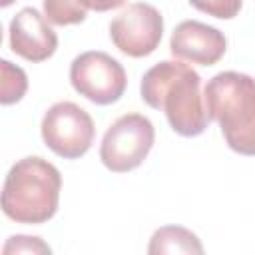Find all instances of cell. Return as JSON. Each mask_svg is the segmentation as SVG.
Returning a JSON list of instances; mask_svg holds the SVG:
<instances>
[{
  "label": "cell",
  "instance_id": "277c9868",
  "mask_svg": "<svg viewBox=\"0 0 255 255\" xmlns=\"http://www.w3.org/2000/svg\"><path fill=\"white\" fill-rule=\"evenodd\" d=\"M155 139L153 124L141 114L118 118L102 137L100 159L114 173H126L143 163Z\"/></svg>",
  "mask_w": 255,
  "mask_h": 255
},
{
  "label": "cell",
  "instance_id": "8fae6325",
  "mask_svg": "<svg viewBox=\"0 0 255 255\" xmlns=\"http://www.w3.org/2000/svg\"><path fill=\"white\" fill-rule=\"evenodd\" d=\"M88 0H44V16L50 24L70 26L86 20Z\"/></svg>",
  "mask_w": 255,
  "mask_h": 255
},
{
  "label": "cell",
  "instance_id": "9a60e30c",
  "mask_svg": "<svg viewBox=\"0 0 255 255\" xmlns=\"http://www.w3.org/2000/svg\"><path fill=\"white\" fill-rule=\"evenodd\" d=\"M126 0H88L90 8L96 10V12H106V10H112V8H118L122 6Z\"/></svg>",
  "mask_w": 255,
  "mask_h": 255
},
{
  "label": "cell",
  "instance_id": "8992f818",
  "mask_svg": "<svg viewBox=\"0 0 255 255\" xmlns=\"http://www.w3.org/2000/svg\"><path fill=\"white\" fill-rule=\"evenodd\" d=\"M40 129L44 143L64 159L82 157L96 135L92 116L74 102L54 104L44 114Z\"/></svg>",
  "mask_w": 255,
  "mask_h": 255
},
{
  "label": "cell",
  "instance_id": "2e32d148",
  "mask_svg": "<svg viewBox=\"0 0 255 255\" xmlns=\"http://www.w3.org/2000/svg\"><path fill=\"white\" fill-rule=\"evenodd\" d=\"M12 2H14V0H0V4H2V6H10Z\"/></svg>",
  "mask_w": 255,
  "mask_h": 255
},
{
  "label": "cell",
  "instance_id": "4fadbf2b",
  "mask_svg": "<svg viewBox=\"0 0 255 255\" xmlns=\"http://www.w3.org/2000/svg\"><path fill=\"white\" fill-rule=\"evenodd\" d=\"M189 4L213 18L229 20L239 14L243 0H189Z\"/></svg>",
  "mask_w": 255,
  "mask_h": 255
},
{
  "label": "cell",
  "instance_id": "52a82bcc",
  "mask_svg": "<svg viewBox=\"0 0 255 255\" xmlns=\"http://www.w3.org/2000/svg\"><path fill=\"white\" fill-rule=\"evenodd\" d=\"M163 34V18L159 10L145 2L124 8L110 24L114 46L131 58H143L155 52Z\"/></svg>",
  "mask_w": 255,
  "mask_h": 255
},
{
  "label": "cell",
  "instance_id": "9c48e42d",
  "mask_svg": "<svg viewBox=\"0 0 255 255\" xmlns=\"http://www.w3.org/2000/svg\"><path fill=\"white\" fill-rule=\"evenodd\" d=\"M10 48L14 54L28 62H44L54 56L58 48V36L48 26L46 16L36 8H22L10 22Z\"/></svg>",
  "mask_w": 255,
  "mask_h": 255
},
{
  "label": "cell",
  "instance_id": "7c38bea8",
  "mask_svg": "<svg viewBox=\"0 0 255 255\" xmlns=\"http://www.w3.org/2000/svg\"><path fill=\"white\" fill-rule=\"evenodd\" d=\"M2 66V94H0V102L4 106L14 104L18 100H22V96L28 90V78L26 72L18 66H14L8 60L0 62Z\"/></svg>",
  "mask_w": 255,
  "mask_h": 255
},
{
  "label": "cell",
  "instance_id": "7a4b0ae2",
  "mask_svg": "<svg viewBox=\"0 0 255 255\" xmlns=\"http://www.w3.org/2000/svg\"><path fill=\"white\" fill-rule=\"evenodd\" d=\"M62 175L48 159L30 155L16 161L2 187V211L16 223L40 225L58 211Z\"/></svg>",
  "mask_w": 255,
  "mask_h": 255
},
{
  "label": "cell",
  "instance_id": "5bb4252c",
  "mask_svg": "<svg viewBox=\"0 0 255 255\" xmlns=\"http://www.w3.org/2000/svg\"><path fill=\"white\" fill-rule=\"evenodd\" d=\"M52 249L40 239V237H28V235H14L6 241L2 253H50Z\"/></svg>",
  "mask_w": 255,
  "mask_h": 255
},
{
  "label": "cell",
  "instance_id": "3957f363",
  "mask_svg": "<svg viewBox=\"0 0 255 255\" xmlns=\"http://www.w3.org/2000/svg\"><path fill=\"white\" fill-rule=\"evenodd\" d=\"M203 100L227 145L241 155H255V80L241 72H219L207 82Z\"/></svg>",
  "mask_w": 255,
  "mask_h": 255
},
{
  "label": "cell",
  "instance_id": "ba28073f",
  "mask_svg": "<svg viewBox=\"0 0 255 255\" xmlns=\"http://www.w3.org/2000/svg\"><path fill=\"white\" fill-rule=\"evenodd\" d=\"M169 50L179 60L213 66L223 58L227 50V40L223 32L213 26H207L199 20H183L175 26L171 34Z\"/></svg>",
  "mask_w": 255,
  "mask_h": 255
},
{
  "label": "cell",
  "instance_id": "30bf717a",
  "mask_svg": "<svg viewBox=\"0 0 255 255\" xmlns=\"http://www.w3.org/2000/svg\"><path fill=\"white\" fill-rule=\"evenodd\" d=\"M149 255H161V253H195L201 255L203 253V245L197 239L195 233H191L185 227L179 225H165L159 227L151 239H149V247H147Z\"/></svg>",
  "mask_w": 255,
  "mask_h": 255
},
{
  "label": "cell",
  "instance_id": "6da1fadb",
  "mask_svg": "<svg viewBox=\"0 0 255 255\" xmlns=\"http://www.w3.org/2000/svg\"><path fill=\"white\" fill-rule=\"evenodd\" d=\"M199 86L201 78L193 68L183 62L163 60L143 74L139 92L149 108L165 114L175 133L193 137L203 133L209 124Z\"/></svg>",
  "mask_w": 255,
  "mask_h": 255
},
{
  "label": "cell",
  "instance_id": "5b68a950",
  "mask_svg": "<svg viewBox=\"0 0 255 255\" xmlns=\"http://www.w3.org/2000/svg\"><path fill=\"white\" fill-rule=\"evenodd\" d=\"M70 82L86 100L98 106H108L124 96L128 76L116 58L100 50H90L72 60Z\"/></svg>",
  "mask_w": 255,
  "mask_h": 255
}]
</instances>
